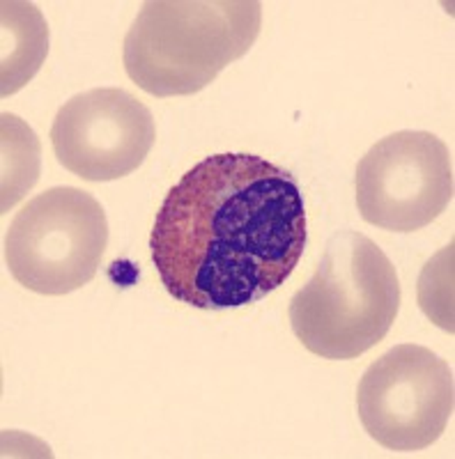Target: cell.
Listing matches in <instances>:
<instances>
[{
	"mask_svg": "<svg viewBox=\"0 0 455 459\" xmlns=\"http://www.w3.org/2000/svg\"><path fill=\"white\" fill-rule=\"evenodd\" d=\"M419 303L437 326L453 333V244L425 264L419 281Z\"/></svg>",
	"mask_w": 455,
	"mask_h": 459,
	"instance_id": "10",
	"label": "cell"
},
{
	"mask_svg": "<svg viewBox=\"0 0 455 459\" xmlns=\"http://www.w3.org/2000/svg\"><path fill=\"white\" fill-rule=\"evenodd\" d=\"M356 207L366 223L416 232L453 200V161L430 131H396L366 152L354 172Z\"/></svg>",
	"mask_w": 455,
	"mask_h": 459,
	"instance_id": "6",
	"label": "cell"
},
{
	"mask_svg": "<svg viewBox=\"0 0 455 459\" xmlns=\"http://www.w3.org/2000/svg\"><path fill=\"white\" fill-rule=\"evenodd\" d=\"M306 241L293 172L256 154H214L168 191L150 253L171 297L191 308L228 310L288 281Z\"/></svg>",
	"mask_w": 455,
	"mask_h": 459,
	"instance_id": "1",
	"label": "cell"
},
{
	"mask_svg": "<svg viewBox=\"0 0 455 459\" xmlns=\"http://www.w3.org/2000/svg\"><path fill=\"white\" fill-rule=\"evenodd\" d=\"M260 26L256 0H152L127 32L122 63L143 92L187 97L251 51Z\"/></svg>",
	"mask_w": 455,
	"mask_h": 459,
	"instance_id": "2",
	"label": "cell"
},
{
	"mask_svg": "<svg viewBox=\"0 0 455 459\" xmlns=\"http://www.w3.org/2000/svg\"><path fill=\"white\" fill-rule=\"evenodd\" d=\"M109 244L106 212L88 191L56 186L35 195L5 235V262L16 282L63 297L94 278Z\"/></svg>",
	"mask_w": 455,
	"mask_h": 459,
	"instance_id": "4",
	"label": "cell"
},
{
	"mask_svg": "<svg viewBox=\"0 0 455 459\" xmlns=\"http://www.w3.org/2000/svg\"><path fill=\"white\" fill-rule=\"evenodd\" d=\"M157 141L150 108L120 88L81 92L51 126L56 159L85 182H113L136 170Z\"/></svg>",
	"mask_w": 455,
	"mask_h": 459,
	"instance_id": "7",
	"label": "cell"
},
{
	"mask_svg": "<svg viewBox=\"0 0 455 459\" xmlns=\"http://www.w3.org/2000/svg\"><path fill=\"white\" fill-rule=\"evenodd\" d=\"M3 212H10L39 178V141L16 115L3 113Z\"/></svg>",
	"mask_w": 455,
	"mask_h": 459,
	"instance_id": "9",
	"label": "cell"
},
{
	"mask_svg": "<svg viewBox=\"0 0 455 459\" xmlns=\"http://www.w3.org/2000/svg\"><path fill=\"white\" fill-rule=\"evenodd\" d=\"M400 310V281L384 251L362 232L329 239L313 278L290 301L293 331L311 354L350 360L382 342Z\"/></svg>",
	"mask_w": 455,
	"mask_h": 459,
	"instance_id": "3",
	"label": "cell"
},
{
	"mask_svg": "<svg viewBox=\"0 0 455 459\" xmlns=\"http://www.w3.org/2000/svg\"><path fill=\"white\" fill-rule=\"evenodd\" d=\"M3 16V74L0 94L10 97L19 92L39 72L48 53V26L42 12L32 3L5 0L0 3Z\"/></svg>",
	"mask_w": 455,
	"mask_h": 459,
	"instance_id": "8",
	"label": "cell"
},
{
	"mask_svg": "<svg viewBox=\"0 0 455 459\" xmlns=\"http://www.w3.org/2000/svg\"><path fill=\"white\" fill-rule=\"evenodd\" d=\"M453 370L424 344H398L359 381L356 409L377 444L396 453L424 450L453 416Z\"/></svg>",
	"mask_w": 455,
	"mask_h": 459,
	"instance_id": "5",
	"label": "cell"
}]
</instances>
